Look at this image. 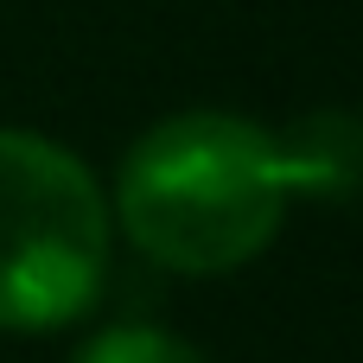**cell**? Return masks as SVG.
Returning <instances> with one entry per match:
<instances>
[{"instance_id":"6da1fadb","label":"cell","mask_w":363,"mask_h":363,"mask_svg":"<svg viewBox=\"0 0 363 363\" xmlns=\"http://www.w3.org/2000/svg\"><path fill=\"white\" fill-rule=\"evenodd\" d=\"M294 191L300 172L287 140L242 115L191 108L134 140L115 204L147 262L172 274H230L274 242Z\"/></svg>"},{"instance_id":"7a4b0ae2","label":"cell","mask_w":363,"mask_h":363,"mask_svg":"<svg viewBox=\"0 0 363 363\" xmlns=\"http://www.w3.org/2000/svg\"><path fill=\"white\" fill-rule=\"evenodd\" d=\"M108 198L89 166L26 128H0V332H51L108 281Z\"/></svg>"},{"instance_id":"3957f363","label":"cell","mask_w":363,"mask_h":363,"mask_svg":"<svg viewBox=\"0 0 363 363\" xmlns=\"http://www.w3.org/2000/svg\"><path fill=\"white\" fill-rule=\"evenodd\" d=\"M287 160L300 172V191L313 198H351L363 185V121L357 115H306L300 134L287 140Z\"/></svg>"},{"instance_id":"277c9868","label":"cell","mask_w":363,"mask_h":363,"mask_svg":"<svg viewBox=\"0 0 363 363\" xmlns=\"http://www.w3.org/2000/svg\"><path fill=\"white\" fill-rule=\"evenodd\" d=\"M77 363H204V357L160 325H115V332H96L77 351Z\"/></svg>"}]
</instances>
